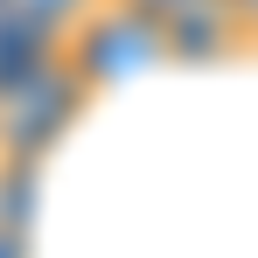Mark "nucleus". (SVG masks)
<instances>
[{
    "mask_svg": "<svg viewBox=\"0 0 258 258\" xmlns=\"http://www.w3.org/2000/svg\"><path fill=\"white\" fill-rule=\"evenodd\" d=\"M63 63H70L77 84L98 98V91L126 84V77H147V70L174 63V49H168V28H161L147 7H133V0H98L84 21L63 35Z\"/></svg>",
    "mask_w": 258,
    "mask_h": 258,
    "instance_id": "1",
    "label": "nucleus"
},
{
    "mask_svg": "<svg viewBox=\"0 0 258 258\" xmlns=\"http://www.w3.org/2000/svg\"><path fill=\"white\" fill-rule=\"evenodd\" d=\"M223 7H230V21H237V42L258 49V0H223Z\"/></svg>",
    "mask_w": 258,
    "mask_h": 258,
    "instance_id": "2",
    "label": "nucleus"
},
{
    "mask_svg": "<svg viewBox=\"0 0 258 258\" xmlns=\"http://www.w3.org/2000/svg\"><path fill=\"white\" fill-rule=\"evenodd\" d=\"M133 7H147V14H154V21L168 28L174 14H188V7H203V0H133Z\"/></svg>",
    "mask_w": 258,
    "mask_h": 258,
    "instance_id": "3",
    "label": "nucleus"
}]
</instances>
